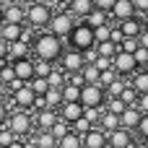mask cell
Listing matches in <instances>:
<instances>
[{"label": "cell", "instance_id": "cell-33", "mask_svg": "<svg viewBox=\"0 0 148 148\" xmlns=\"http://www.w3.org/2000/svg\"><path fill=\"white\" fill-rule=\"evenodd\" d=\"M52 70H55V68H52V62H49V60H39V57H36V62H34V75L47 78Z\"/></svg>", "mask_w": 148, "mask_h": 148}, {"label": "cell", "instance_id": "cell-7", "mask_svg": "<svg viewBox=\"0 0 148 148\" xmlns=\"http://www.w3.org/2000/svg\"><path fill=\"white\" fill-rule=\"evenodd\" d=\"M112 65H114V70L120 73V75H133L140 65H138V60H135V55L133 52H125V49H117V55L112 57Z\"/></svg>", "mask_w": 148, "mask_h": 148}, {"label": "cell", "instance_id": "cell-62", "mask_svg": "<svg viewBox=\"0 0 148 148\" xmlns=\"http://www.w3.org/2000/svg\"><path fill=\"white\" fill-rule=\"evenodd\" d=\"M0 3H5V0H0Z\"/></svg>", "mask_w": 148, "mask_h": 148}, {"label": "cell", "instance_id": "cell-53", "mask_svg": "<svg viewBox=\"0 0 148 148\" xmlns=\"http://www.w3.org/2000/svg\"><path fill=\"white\" fill-rule=\"evenodd\" d=\"M138 42H140V47H148V29H143L138 34Z\"/></svg>", "mask_w": 148, "mask_h": 148}, {"label": "cell", "instance_id": "cell-4", "mask_svg": "<svg viewBox=\"0 0 148 148\" xmlns=\"http://www.w3.org/2000/svg\"><path fill=\"white\" fill-rule=\"evenodd\" d=\"M49 18H52V8H49L47 3L34 0V3L26 8V23L34 26V29H44V26H49Z\"/></svg>", "mask_w": 148, "mask_h": 148}, {"label": "cell", "instance_id": "cell-63", "mask_svg": "<svg viewBox=\"0 0 148 148\" xmlns=\"http://www.w3.org/2000/svg\"><path fill=\"white\" fill-rule=\"evenodd\" d=\"M0 148H3V146H0Z\"/></svg>", "mask_w": 148, "mask_h": 148}, {"label": "cell", "instance_id": "cell-37", "mask_svg": "<svg viewBox=\"0 0 148 148\" xmlns=\"http://www.w3.org/2000/svg\"><path fill=\"white\" fill-rule=\"evenodd\" d=\"M49 133H52V135H55V138L60 140V138H62V135L68 133V122H65L62 117H57V122H55V125L49 127Z\"/></svg>", "mask_w": 148, "mask_h": 148}, {"label": "cell", "instance_id": "cell-30", "mask_svg": "<svg viewBox=\"0 0 148 148\" xmlns=\"http://www.w3.org/2000/svg\"><path fill=\"white\" fill-rule=\"evenodd\" d=\"M122 88H125V75H117L109 86H104V91H107V99L109 96H120L122 94Z\"/></svg>", "mask_w": 148, "mask_h": 148}, {"label": "cell", "instance_id": "cell-8", "mask_svg": "<svg viewBox=\"0 0 148 148\" xmlns=\"http://www.w3.org/2000/svg\"><path fill=\"white\" fill-rule=\"evenodd\" d=\"M60 62H62V70H65V73H78V70H83L86 57H83V52H81V49L70 47V49H65V52H62Z\"/></svg>", "mask_w": 148, "mask_h": 148}, {"label": "cell", "instance_id": "cell-47", "mask_svg": "<svg viewBox=\"0 0 148 148\" xmlns=\"http://www.w3.org/2000/svg\"><path fill=\"white\" fill-rule=\"evenodd\" d=\"M94 65H96V68H99V70H104V68H109V65H112V60H109V57H104V55H99V57H96V62H94Z\"/></svg>", "mask_w": 148, "mask_h": 148}, {"label": "cell", "instance_id": "cell-59", "mask_svg": "<svg viewBox=\"0 0 148 148\" xmlns=\"http://www.w3.org/2000/svg\"><path fill=\"white\" fill-rule=\"evenodd\" d=\"M3 62H5V60H0V68H3Z\"/></svg>", "mask_w": 148, "mask_h": 148}, {"label": "cell", "instance_id": "cell-51", "mask_svg": "<svg viewBox=\"0 0 148 148\" xmlns=\"http://www.w3.org/2000/svg\"><path fill=\"white\" fill-rule=\"evenodd\" d=\"M3 122H8V107H5V101L0 99V125Z\"/></svg>", "mask_w": 148, "mask_h": 148}, {"label": "cell", "instance_id": "cell-20", "mask_svg": "<svg viewBox=\"0 0 148 148\" xmlns=\"http://www.w3.org/2000/svg\"><path fill=\"white\" fill-rule=\"evenodd\" d=\"M68 10H70L75 18L86 21V16L94 10V0H70V3H68Z\"/></svg>", "mask_w": 148, "mask_h": 148}, {"label": "cell", "instance_id": "cell-61", "mask_svg": "<svg viewBox=\"0 0 148 148\" xmlns=\"http://www.w3.org/2000/svg\"><path fill=\"white\" fill-rule=\"evenodd\" d=\"M146 21H148V10H146Z\"/></svg>", "mask_w": 148, "mask_h": 148}, {"label": "cell", "instance_id": "cell-52", "mask_svg": "<svg viewBox=\"0 0 148 148\" xmlns=\"http://www.w3.org/2000/svg\"><path fill=\"white\" fill-rule=\"evenodd\" d=\"M133 3H135L138 13H146V10H148V0H133Z\"/></svg>", "mask_w": 148, "mask_h": 148}, {"label": "cell", "instance_id": "cell-54", "mask_svg": "<svg viewBox=\"0 0 148 148\" xmlns=\"http://www.w3.org/2000/svg\"><path fill=\"white\" fill-rule=\"evenodd\" d=\"M5 148H26V143H23V138H16L10 146H5Z\"/></svg>", "mask_w": 148, "mask_h": 148}, {"label": "cell", "instance_id": "cell-36", "mask_svg": "<svg viewBox=\"0 0 148 148\" xmlns=\"http://www.w3.org/2000/svg\"><path fill=\"white\" fill-rule=\"evenodd\" d=\"M29 86L34 88V94H44V91L49 88V83H47V78H42V75H34V78L29 81Z\"/></svg>", "mask_w": 148, "mask_h": 148}, {"label": "cell", "instance_id": "cell-40", "mask_svg": "<svg viewBox=\"0 0 148 148\" xmlns=\"http://www.w3.org/2000/svg\"><path fill=\"white\" fill-rule=\"evenodd\" d=\"M120 96H122V101H125V104H135V101H138V91H135L133 86H125Z\"/></svg>", "mask_w": 148, "mask_h": 148}, {"label": "cell", "instance_id": "cell-5", "mask_svg": "<svg viewBox=\"0 0 148 148\" xmlns=\"http://www.w3.org/2000/svg\"><path fill=\"white\" fill-rule=\"evenodd\" d=\"M81 104H83V109L86 107H104L107 104V91H104V86L101 83H83L81 86Z\"/></svg>", "mask_w": 148, "mask_h": 148}, {"label": "cell", "instance_id": "cell-21", "mask_svg": "<svg viewBox=\"0 0 148 148\" xmlns=\"http://www.w3.org/2000/svg\"><path fill=\"white\" fill-rule=\"evenodd\" d=\"M29 52H31L29 42H23V39H16V42H8V57L18 60V57H29Z\"/></svg>", "mask_w": 148, "mask_h": 148}, {"label": "cell", "instance_id": "cell-56", "mask_svg": "<svg viewBox=\"0 0 148 148\" xmlns=\"http://www.w3.org/2000/svg\"><path fill=\"white\" fill-rule=\"evenodd\" d=\"M143 70H148V60H146V65H143Z\"/></svg>", "mask_w": 148, "mask_h": 148}, {"label": "cell", "instance_id": "cell-3", "mask_svg": "<svg viewBox=\"0 0 148 148\" xmlns=\"http://www.w3.org/2000/svg\"><path fill=\"white\" fill-rule=\"evenodd\" d=\"M8 130H10L16 138H26V135L34 130V117H31L26 109H16L13 114H8Z\"/></svg>", "mask_w": 148, "mask_h": 148}, {"label": "cell", "instance_id": "cell-13", "mask_svg": "<svg viewBox=\"0 0 148 148\" xmlns=\"http://www.w3.org/2000/svg\"><path fill=\"white\" fill-rule=\"evenodd\" d=\"M135 13H138V8H135V3H133V0H114L112 10H109V16H112V18H117V21L130 18V16H135Z\"/></svg>", "mask_w": 148, "mask_h": 148}, {"label": "cell", "instance_id": "cell-55", "mask_svg": "<svg viewBox=\"0 0 148 148\" xmlns=\"http://www.w3.org/2000/svg\"><path fill=\"white\" fill-rule=\"evenodd\" d=\"M130 148H148V140H140V143H135V146H130Z\"/></svg>", "mask_w": 148, "mask_h": 148}, {"label": "cell", "instance_id": "cell-39", "mask_svg": "<svg viewBox=\"0 0 148 148\" xmlns=\"http://www.w3.org/2000/svg\"><path fill=\"white\" fill-rule=\"evenodd\" d=\"M109 34H112V26H109V23H101V26H96V29H94V36H96V42H104V39H109Z\"/></svg>", "mask_w": 148, "mask_h": 148}, {"label": "cell", "instance_id": "cell-24", "mask_svg": "<svg viewBox=\"0 0 148 148\" xmlns=\"http://www.w3.org/2000/svg\"><path fill=\"white\" fill-rule=\"evenodd\" d=\"M138 94H148V70L143 68H138L135 73H133V83H130Z\"/></svg>", "mask_w": 148, "mask_h": 148}, {"label": "cell", "instance_id": "cell-19", "mask_svg": "<svg viewBox=\"0 0 148 148\" xmlns=\"http://www.w3.org/2000/svg\"><path fill=\"white\" fill-rule=\"evenodd\" d=\"M0 10H3V21H10V23H23V21H26V8L16 5V3L0 8Z\"/></svg>", "mask_w": 148, "mask_h": 148}, {"label": "cell", "instance_id": "cell-22", "mask_svg": "<svg viewBox=\"0 0 148 148\" xmlns=\"http://www.w3.org/2000/svg\"><path fill=\"white\" fill-rule=\"evenodd\" d=\"M99 127H101L104 133H112L114 127H120V114L101 109V117H99Z\"/></svg>", "mask_w": 148, "mask_h": 148}, {"label": "cell", "instance_id": "cell-9", "mask_svg": "<svg viewBox=\"0 0 148 148\" xmlns=\"http://www.w3.org/2000/svg\"><path fill=\"white\" fill-rule=\"evenodd\" d=\"M107 146L109 148H130L133 146V135L125 127H114L112 133H107Z\"/></svg>", "mask_w": 148, "mask_h": 148}, {"label": "cell", "instance_id": "cell-28", "mask_svg": "<svg viewBox=\"0 0 148 148\" xmlns=\"http://www.w3.org/2000/svg\"><path fill=\"white\" fill-rule=\"evenodd\" d=\"M62 101H81V86H75V83H65L62 86Z\"/></svg>", "mask_w": 148, "mask_h": 148}, {"label": "cell", "instance_id": "cell-50", "mask_svg": "<svg viewBox=\"0 0 148 148\" xmlns=\"http://www.w3.org/2000/svg\"><path fill=\"white\" fill-rule=\"evenodd\" d=\"M0 60H8V42L0 36Z\"/></svg>", "mask_w": 148, "mask_h": 148}, {"label": "cell", "instance_id": "cell-31", "mask_svg": "<svg viewBox=\"0 0 148 148\" xmlns=\"http://www.w3.org/2000/svg\"><path fill=\"white\" fill-rule=\"evenodd\" d=\"M125 107H127V104L122 101V96H109L107 104H104V109H107V112H114V114H122Z\"/></svg>", "mask_w": 148, "mask_h": 148}, {"label": "cell", "instance_id": "cell-57", "mask_svg": "<svg viewBox=\"0 0 148 148\" xmlns=\"http://www.w3.org/2000/svg\"><path fill=\"white\" fill-rule=\"evenodd\" d=\"M3 88H5V86H3V81H0V91H3Z\"/></svg>", "mask_w": 148, "mask_h": 148}, {"label": "cell", "instance_id": "cell-6", "mask_svg": "<svg viewBox=\"0 0 148 148\" xmlns=\"http://www.w3.org/2000/svg\"><path fill=\"white\" fill-rule=\"evenodd\" d=\"M73 26H75V16L70 13V10H60V13H52V18H49V31L52 34H57L60 39H68L70 36V31H73Z\"/></svg>", "mask_w": 148, "mask_h": 148}, {"label": "cell", "instance_id": "cell-14", "mask_svg": "<svg viewBox=\"0 0 148 148\" xmlns=\"http://www.w3.org/2000/svg\"><path fill=\"white\" fill-rule=\"evenodd\" d=\"M83 148H107V133L101 127H91L83 133Z\"/></svg>", "mask_w": 148, "mask_h": 148}, {"label": "cell", "instance_id": "cell-49", "mask_svg": "<svg viewBox=\"0 0 148 148\" xmlns=\"http://www.w3.org/2000/svg\"><path fill=\"white\" fill-rule=\"evenodd\" d=\"M83 57H86V62H96V57H99V52L91 47V49H83Z\"/></svg>", "mask_w": 148, "mask_h": 148}, {"label": "cell", "instance_id": "cell-11", "mask_svg": "<svg viewBox=\"0 0 148 148\" xmlns=\"http://www.w3.org/2000/svg\"><path fill=\"white\" fill-rule=\"evenodd\" d=\"M140 117H143V112H140L135 104H127V107H125V112L120 114V127H125V130H138Z\"/></svg>", "mask_w": 148, "mask_h": 148}, {"label": "cell", "instance_id": "cell-10", "mask_svg": "<svg viewBox=\"0 0 148 148\" xmlns=\"http://www.w3.org/2000/svg\"><path fill=\"white\" fill-rule=\"evenodd\" d=\"M60 117H62L68 125H75V122L83 117V104H81V101H62V104H60Z\"/></svg>", "mask_w": 148, "mask_h": 148}, {"label": "cell", "instance_id": "cell-18", "mask_svg": "<svg viewBox=\"0 0 148 148\" xmlns=\"http://www.w3.org/2000/svg\"><path fill=\"white\" fill-rule=\"evenodd\" d=\"M23 23H10V21H3L0 23V36L5 39V42H16V39H21L23 36Z\"/></svg>", "mask_w": 148, "mask_h": 148}, {"label": "cell", "instance_id": "cell-25", "mask_svg": "<svg viewBox=\"0 0 148 148\" xmlns=\"http://www.w3.org/2000/svg\"><path fill=\"white\" fill-rule=\"evenodd\" d=\"M34 146L36 148H57V138L49 130H39L36 138H34Z\"/></svg>", "mask_w": 148, "mask_h": 148}, {"label": "cell", "instance_id": "cell-12", "mask_svg": "<svg viewBox=\"0 0 148 148\" xmlns=\"http://www.w3.org/2000/svg\"><path fill=\"white\" fill-rule=\"evenodd\" d=\"M10 96H13V101H16L18 109H34V99H36V94H34V88H31L29 83L21 86L18 91H13Z\"/></svg>", "mask_w": 148, "mask_h": 148}, {"label": "cell", "instance_id": "cell-15", "mask_svg": "<svg viewBox=\"0 0 148 148\" xmlns=\"http://www.w3.org/2000/svg\"><path fill=\"white\" fill-rule=\"evenodd\" d=\"M117 29L122 31V36H138V34L143 31V21H140L138 13H135V16H130V18H122Z\"/></svg>", "mask_w": 148, "mask_h": 148}, {"label": "cell", "instance_id": "cell-34", "mask_svg": "<svg viewBox=\"0 0 148 148\" xmlns=\"http://www.w3.org/2000/svg\"><path fill=\"white\" fill-rule=\"evenodd\" d=\"M47 83H49L52 88H62V86L68 83V75H62V70H52V73L47 75Z\"/></svg>", "mask_w": 148, "mask_h": 148}, {"label": "cell", "instance_id": "cell-60", "mask_svg": "<svg viewBox=\"0 0 148 148\" xmlns=\"http://www.w3.org/2000/svg\"><path fill=\"white\" fill-rule=\"evenodd\" d=\"M26 148H36V146H26Z\"/></svg>", "mask_w": 148, "mask_h": 148}, {"label": "cell", "instance_id": "cell-44", "mask_svg": "<svg viewBox=\"0 0 148 148\" xmlns=\"http://www.w3.org/2000/svg\"><path fill=\"white\" fill-rule=\"evenodd\" d=\"M13 140H16V135H13L10 130H3V133H0V146H3V148H5V146H10Z\"/></svg>", "mask_w": 148, "mask_h": 148}, {"label": "cell", "instance_id": "cell-41", "mask_svg": "<svg viewBox=\"0 0 148 148\" xmlns=\"http://www.w3.org/2000/svg\"><path fill=\"white\" fill-rule=\"evenodd\" d=\"M88 130H91V120H86V117H81V120L75 122V133H78V135L83 138V133H88Z\"/></svg>", "mask_w": 148, "mask_h": 148}, {"label": "cell", "instance_id": "cell-48", "mask_svg": "<svg viewBox=\"0 0 148 148\" xmlns=\"http://www.w3.org/2000/svg\"><path fill=\"white\" fill-rule=\"evenodd\" d=\"M70 75V83H75V86H83L86 83V78H83V73L78 70V73H68Z\"/></svg>", "mask_w": 148, "mask_h": 148}, {"label": "cell", "instance_id": "cell-2", "mask_svg": "<svg viewBox=\"0 0 148 148\" xmlns=\"http://www.w3.org/2000/svg\"><path fill=\"white\" fill-rule=\"evenodd\" d=\"M68 42H70V47H75V49H91V47H96V36H94V26L91 23H86V21H81V23H75L73 26V31H70V36H68Z\"/></svg>", "mask_w": 148, "mask_h": 148}, {"label": "cell", "instance_id": "cell-42", "mask_svg": "<svg viewBox=\"0 0 148 148\" xmlns=\"http://www.w3.org/2000/svg\"><path fill=\"white\" fill-rule=\"evenodd\" d=\"M138 135L143 138V140H148V112L140 117V125H138Z\"/></svg>", "mask_w": 148, "mask_h": 148}, {"label": "cell", "instance_id": "cell-17", "mask_svg": "<svg viewBox=\"0 0 148 148\" xmlns=\"http://www.w3.org/2000/svg\"><path fill=\"white\" fill-rule=\"evenodd\" d=\"M57 117H60V112H55L52 107H44V109L36 112V127H39V130H49V127L57 122Z\"/></svg>", "mask_w": 148, "mask_h": 148}, {"label": "cell", "instance_id": "cell-16", "mask_svg": "<svg viewBox=\"0 0 148 148\" xmlns=\"http://www.w3.org/2000/svg\"><path fill=\"white\" fill-rule=\"evenodd\" d=\"M13 70H16L18 78H23L29 83L34 78V60L31 57H18V60H13Z\"/></svg>", "mask_w": 148, "mask_h": 148}, {"label": "cell", "instance_id": "cell-43", "mask_svg": "<svg viewBox=\"0 0 148 148\" xmlns=\"http://www.w3.org/2000/svg\"><path fill=\"white\" fill-rule=\"evenodd\" d=\"M133 55H135V60H138V65L143 68V65H146V60H148V47H138V49H135Z\"/></svg>", "mask_w": 148, "mask_h": 148}, {"label": "cell", "instance_id": "cell-45", "mask_svg": "<svg viewBox=\"0 0 148 148\" xmlns=\"http://www.w3.org/2000/svg\"><path fill=\"white\" fill-rule=\"evenodd\" d=\"M135 107H138V109L146 114V112H148V94H138V101H135Z\"/></svg>", "mask_w": 148, "mask_h": 148}, {"label": "cell", "instance_id": "cell-46", "mask_svg": "<svg viewBox=\"0 0 148 148\" xmlns=\"http://www.w3.org/2000/svg\"><path fill=\"white\" fill-rule=\"evenodd\" d=\"M112 5H114V0H94V8H99V10H112Z\"/></svg>", "mask_w": 148, "mask_h": 148}, {"label": "cell", "instance_id": "cell-29", "mask_svg": "<svg viewBox=\"0 0 148 148\" xmlns=\"http://www.w3.org/2000/svg\"><path fill=\"white\" fill-rule=\"evenodd\" d=\"M44 99H47V107H52V109H57L60 104H62V88H47L44 91Z\"/></svg>", "mask_w": 148, "mask_h": 148}, {"label": "cell", "instance_id": "cell-27", "mask_svg": "<svg viewBox=\"0 0 148 148\" xmlns=\"http://www.w3.org/2000/svg\"><path fill=\"white\" fill-rule=\"evenodd\" d=\"M117 49H120V44H117V42H112V39L96 42V52H99V55H104V57H109V60L117 55Z\"/></svg>", "mask_w": 148, "mask_h": 148}, {"label": "cell", "instance_id": "cell-32", "mask_svg": "<svg viewBox=\"0 0 148 148\" xmlns=\"http://www.w3.org/2000/svg\"><path fill=\"white\" fill-rule=\"evenodd\" d=\"M81 73H83V78H86V83H99V73H101V70H99L94 62H86Z\"/></svg>", "mask_w": 148, "mask_h": 148}, {"label": "cell", "instance_id": "cell-23", "mask_svg": "<svg viewBox=\"0 0 148 148\" xmlns=\"http://www.w3.org/2000/svg\"><path fill=\"white\" fill-rule=\"evenodd\" d=\"M57 148H83V138H81L75 130H68V133L57 140Z\"/></svg>", "mask_w": 148, "mask_h": 148}, {"label": "cell", "instance_id": "cell-38", "mask_svg": "<svg viewBox=\"0 0 148 148\" xmlns=\"http://www.w3.org/2000/svg\"><path fill=\"white\" fill-rule=\"evenodd\" d=\"M13 78H16V70H13V65H5V62H3V68H0V81H3V86H8Z\"/></svg>", "mask_w": 148, "mask_h": 148}, {"label": "cell", "instance_id": "cell-1", "mask_svg": "<svg viewBox=\"0 0 148 148\" xmlns=\"http://www.w3.org/2000/svg\"><path fill=\"white\" fill-rule=\"evenodd\" d=\"M31 49H34V55L39 57V60H49V62H55V60H60L62 57V39L57 36V34H52V31H47V34H39L34 42H31Z\"/></svg>", "mask_w": 148, "mask_h": 148}, {"label": "cell", "instance_id": "cell-58", "mask_svg": "<svg viewBox=\"0 0 148 148\" xmlns=\"http://www.w3.org/2000/svg\"><path fill=\"white\" fill-rule=\"evenodd\" d=\"M0 23H3V10H0Z\"/></svg>", "mask_w": 148, "mask_h": 148}, {"label": "cell", "instance_id": "cell-35", "mask_svg": "<svg viewBox=\"0 0 148 148\" xmlns=\"http://www.w3.org/2000/svg\"><path fill=\"white\" fill-rule=\"evenodd\" d=\"M117 75H120V73L114 70V65H112V68H104V70L99 73V83H101V86H109V83H112Z\"/></svg>", "mask_w": 148, "mask_h": 148}, {"label": "cell", "instance_id": "cell-26", "mask_svg": "<svg viewBox=\"0 0 148 148\" xmlns=\"http://www.w3.org/2000/svg\"><path fill=\"white\" fill-rule=\"evenodd\" d=\"M86 23H91L94 29L101 26V23H109V10H99V8H94V10L86 16Z\"/></svg>", "mask_w": 148, "mask_h": 148}]
</instances>
